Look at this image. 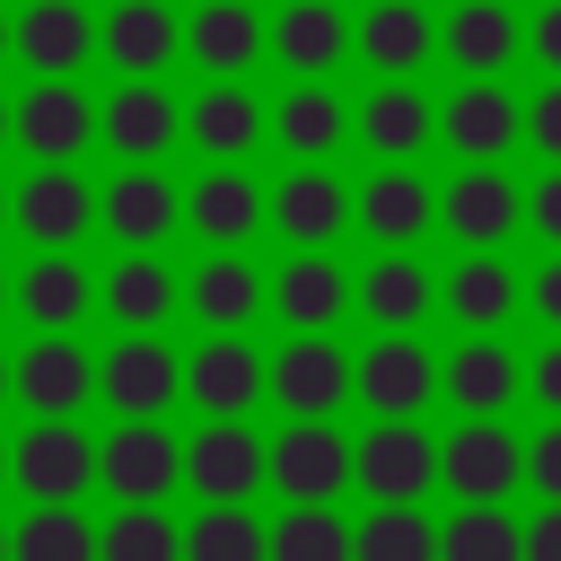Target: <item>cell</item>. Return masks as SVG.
<instances>
[{"label": "cell", "mask_w": 561, "mask_h": 561, "mask_svg": "<svg viewBox=\"0 0 561 561\" xmlns=\"http://www.w3.org/2000/svg\"><path fill=\"white\" fill-rule=\"evenodd\" d=\"M105 53H114V70L149 79V70L175 53V18H167L158 0H123V9L105 18Z\"/></svg>", "instance_id": "d6986e66"}, {"label": "cell", "mask_w": 561, "mask_h": 561, "mask_svg": "<svg viewBox=\"0 0 561 561\" xmlns=\"http://www.w3.org/2000/svg\"><path fill=\"white\" fill-rule=\"evenodd\" d=\"M96 44V26H88V9L79 0H35L26 18H18V53H26V70H44V79H61V70H79V53Z\"/></svg>", "instance_id": "7c38bea8"}, {"label": "cell", "mask_w": 561, "mask_h": 561, "mask_svg": "<svg viewBox=\"0 0 561 561\" xmlns=\"http://www.w3.org/2000/svg\"><path fill=\"white\" fill-rule=\"evenodd\" d=\"M9 386H18V377H9V359H0V394H9Z\"/></svg>", "instance_id": "816d5d0a"}, {"label": "cell", "mask_w": 561, "mask_h": 561, "mask_svg": "<svg viewBox=\"0 0 561 561\" xmlns=\"http://www.w3.org/2000/svg\"><path fill=\"white\" fill-rule=\"evenodd\" d=\"M359 394L377 403V421H412L430 394H438V359L421 351V342H403V333H386L368 359H359Z\"/></svg>", "instance_id": "ba28073f"}, {"label": "cell", "mask_w": 561, "mask_h": 561, "mask_svg": "<svg viewBox=\"0 0 561 561\" xmlns=\"http://www.w3.org/2000/svg\"><path fill=\"white\" fill-rule=\"evenodd\" d=\"M280 61L289 70H333L342 61V44H351V26L333 18V0H289V18H280Z\"/></svg>", "instance_id": "603a6c76"}, {"label": "cell", "mask_w": 561, "mask_h": 561, "mask_svg": "<svg viewBox=\"0 0 561 561\" xmlns=\"http://www.w3.org/2000/svg\"><path fill=\"white\" fill-rule=\"evenodd\" d=\"M184 123H193V140H202V149H219V158L254 149V131H263V114H254V96H245V88H210Z\"/></svg>", "instance_id": "e575fe53"}, {"label": "cell", "mask_w": 561, "mask_h": 561, "mask_svg": "<svg viewBox=\"0 0 561 561\" xmlns=\"http://www.w3.org/2000/svg\"><path fill=\"white\" fill-rule=\"evenodd\" d=\"M359 53H368L377 70H412V61L430 53V18H421V0H377V9L359 18Z\"/></svg>", "instance_id": "cb8c5ba5"}, {"label": "cell", "mask_w": 561, "mask_h": 561, "mask_svg": "<svg viewBox=\"0 0 561 561\" xmlns=\"http://www.w3.org/2000/svg\"><path fill=\"white\" fill-rule=\"evenodd\" d=\"M351 561H438V526L421 508H377L368 526H351Z\"/></svg>", "instance_id": "4dcf8cb0"}, {"label": "cell", "mask_w": 561, "mask_h": 561, "mask_svg": "<svg viewBox=\"0 0 561 561\" xmlns=\"http://www.w3.org/2000/svg\"><path fill=\"white\" fill-rule=\"evenodd\" d=\"M9 561H96V526L79 508H26V526L9 535Z\"/></svg>", "instance_id": "f546056e"}, {"label": "cell", "mask_w": 561, "mask_h": 561, "mask_svg": "<svg viewBox=\"0 0 561 561\" xmlns=\"http://www.w3.org/2000/svg\"><path fill=\"white\" fill-rule=\"evenodd\" d=\"M0 44H9V26H0Z\"/></svg>", "instance_id": "9f6ffc18"}, {"label": "cell", "mask_w": 561, "mask_h": 561, "mask_svg": "<svg viewBox=\"0 0 561 561\" xmlns=\"http://www.w3.org/2000/svg\"><path fill=\"white\" fill-rule=\"evenodd\" d=\"M526 473H535V491H543V500L561 508V421H552V430H543V438L526 447Z\"/></svg>", "instance_id": "7bdbcfd3"}, {"label": "cell", "mask_w": 561, "mask_h": 561, "mask_svg": "<svg viewBox=\"0 0 561 561\" xmlns=\"http://www.w3.org/2000/svg\"><path fill=\"white\" fill-rule=\"evenodd\" d=\"M535 394L561 412V351H543V359H535Z\"/></svg>", "instance_id": "681fc988"}, {"label": "cell", "mask_w": 561, "mask_h": 561, "mask_svg": "<svg viewBox=\"0 0 561 561\" xmlns=\"http://www.w3.org/2000/svg\"><path fill=\"white\" fill-rule=\"evenodd\" d=\"M9 473L26 482L35 508H70V500L96 482V447H88L70 421H35V430L18 438V456H9Z\"/></svg>", "instance_id": "6da1fadb"}, {"label": "cell", "mask_w": 561, "mask_h": 561, "mask_svg": "<svg viewBox=\"0 0 561 561\" xmlns=\"http://www.w3.org/2000/svg\"><path fill=\"white\" fill-rule=\"evenodd\" d=\"M359 140H368L377 158H412V149L430 140V105L394 79V88H377V96L359 105Z\"/></svg>", "instance_id": "d4e9b609"}, {"label": "cell", "mask_w": 561, "mask_h": 561, "mask_svg": "<svg viewBox=\"0 0 561 561\" xmlns=\"http://www.w3.org/2000/svg\"><path fill=\"white\" fill-rule=\"evenodd\" d=\"M88 386H96V359H88L79 342H61V333L18 359V394H26L35 421H70V412L88 403Z\"/></svg>", "instance_id": "9c48e42d"}, {"label": "cell", "mask_w": 561, "mask_h": 561, "mask_svg": "<svg viewBox=\"0 0 561 561\" xmlns=\"http://www.w3.org/2000/svg\"><path fill=\"white\" fill-rule=\"evenodd\" d=\"M193 53H202L210 70H245V61L263 53V26H254V9H245V0H210V9L193 18Z\"/></svg>", "instance_id": "1f68e13d"}, {"label": "cell", "mask_w": 561, "mask_h": 561, "mask_svg": "<svg viewBox=\"0 0 561 561\" xmlns=\"http://www.w3.org/2000/svg\"><path fill=\"white\" fill-rule=\"evenodd\" d=\"M447 53H456V70H500V61L517 53V18H508L500 0H456Z\"/></svg>", "instance_id": "ffe728a7"}, {"label": "cell", "mask_w": 561, "mask_h": 561, "mask_svg": "<svg viewBox=\"0 0 561 561\" xmlns=\"http://www.w3.org/2000/svg\"><path fill=\"white\" fill-rule=\"evenodd\" d=\"M263 473H272V456H263V447H254V430H237V421H210V430L184 447V482H193L210 508H237Z\"/></svg>", "instance_id": "8992f818"}, {"label": "cell", "mask_w": 561, "mask_h": 561, "mask_svg": "<svg viewBox=\"0 0 561 561\" xmlns=\"http://www.w3.org/2000/svg\"><path fill=\"white\" fill-rule=\"evenodd\" d=\"M272 298H280V316L307 333V324H333V316L351 307V280H342L324 254H298V263L280 272V289H272Z\"/></svg>", "instance_id": "484cf974"}, {"label": "cell", "mask_w": 561, "mask_h": 561, "mask_svg": "<svg viewBox=\"0 0 561 561\" xmlns=\"http://www.w3.org/2000/svg\"><path fill=\"white\" fill-rule=\"evenodd\" d=\"M359 219H368L377 237H394V245H403V237H421V228H430V184H421L412 167H386V175L359 193Z\"/></svg>", "instance_id": "f1b7e54d"}, {"label": "cell", "mask_w": 561, "mask_h": 561, "mask_svg": "<svg viewBox=\"0 0 561 561\" xmlns=\"http://www.w3.org/2000/svg\"><path fill=\"white\" fill-rule=\"evenodd\" d=\"M526 219H535V228H543V237L561 245V175H543V184L526 193Z\"/></svg>", "instance_id": "ee69618b"}, {"label": "cell", "mask_w": 561, "mask_h": 561, "mask_svg": "<svg viewBox=\"0 0 561 561\" xmlns=\"http://www.w3.org/2000/svg\"><path fill=\"white\" fill-rule=\"evenodd\" d=\"M0 307H9V289H0Z\"/></svg>", "instance_id": "11a10c76"}, {"label": "cell", "mask_w": 561, "mask_h": 561, "mask_svg": "<svg viewBox=\"0 0 561 561\" xmlns=\"http://www.w3.org/2000/svg\"><path fill=\"white\" fill-rule=\"evenodd\" d=\"M184 394H193L202 412L237 421V412L263 394V368H254V351H245V342H202V351H193V368H184Z\"/></svg>", "instance_id": "4fadbf2b"}, {"label": "cell", "mask_w": 561, "mask_h": 561, "mask_svg": "<svg viewBox=\"0 0 561 561\" xmlns=\"http://www.w3.org/2000/svg\"><path fill=\"white\" fill-rule=\"evenodd\" d=\"M96 561H184V535H175V517H158V508H123V517L96 535Z\"/></svg>", "instance_id": "d590c367"}, {"label": "cell", "mask_w": 561, "mask_h": 561, "mask_svg": "<svg viewBox=\"0 0 561 561\" xmlns=\"http://www.w3.org/2000/svg\"><path fill=\"white\" fill-rule=\"evenodd\" d=\"M351 386H359V368H351L333 342H316V333H298V342L280 351V368H272V394H280L298 421H324Z\"/></svg>", "instance_id": "52a82bcc"}, {"label": "cell", "mask_w": 561, "mask_h": 561, "mask_svg": "<svg viewBox=\"0 0 561 561\" xmlns=\"http://www.w3.org/2000/svg\"><path fill=\"white\" fill-rule=\"evenodd\" d=\"M272 482L298 508H333V491L351 482V447L333 438V421H289L280 447H272Z\"/></svg>", "instance_id": "277c9868"}, {"label": "cell", "mask_w": 561, "mask_h": 561, "mask_svg": "<svg viewBox=\"0 0 561 561\" xmlns=\"http://www.w3.org/2000/svg\"><path fill=\"white\" fill-rule=\"evenodd\" d=\"M526 123H535V149H552V158H561V79L535 96V114H526Z\"/></svg>", "instance_id": "f6af8a7d"}, {"label": "cell", "mask_w": 561, "mask_h": 561, "mask_svg": "<svg viewBox=\"0 0 561 561\" xmlns=\"http://www.w3.org/2000/svg\"><path fill=\"white\" fill-rule=\"evenodd\" d=\"M447 394H456L473 421H491V412L517 394V359H508L500 342H473V351H456V359H447Z\"/></svg>", "instance_id": "4316f807"}, {"label": "cell", "mask_w": 561, "mask_h": 561, "mask_svg": "<svg viewBox=\"0 0 561 561\" xmlns=\"http://www.w3.org/2000/svg\"><path fill=\"white\" fill-rule=\"evenodd\" d=\"M88 131H96V114H88V96L70 88V79H35L26 88V105H18V140L35 149V158H70V149H88Z\"/></svg>", "instance_id": "8fae6325"}, {"label": "cell", "mask_w": 561, "mask_h": 561, "mask_svg": "<svg viewBox=\"0 0 561 561\" xmlns=\"http://www.w3.org/2000/svg\"><path fill=\"white\" fill-rule=\"evenodd\" d=\"M535 53H543V70H561V0L535 18Z\"/></svg>", "instance_id": "7dc6e473"}, {"label": "cell", "mask_w": 561, "mask_h": 561, "mask_svg": "<svg viewBox=\"0 0 561 561\" xmlns=\"http://www.w3.org/2000/svg\"><path fill=\"white\" fill-rule=\"evenodd\" d=\"M535 307L561 324V263H543V272H535Z\"/></svg>", "instance_id": "c3c4849f"}, {"label": "cell", "mask_w": 561, "mask_h": 561, "mask_svg": "<svg viewBox=\"0 0 561 561\" xmlns=\"http://www.w3.org/2000/svg\"><path fill=\"white\" fill-rule=\"evenodd\" d=\"M438 473H447V491H465V508H500V491L526 473V447H517L500 421H465V430L438 447Z\"/></svg>", "instance_id": "3957f363"}, {"label": "cell", "mask_w": 561, "mask_h": 561, "mask_svg": "<svg viewBox=\"0 0 561 561\" xmlns=\"http://www.w3.org/2000/svg\"><path fill=\"white\" fill-rule=\"evenodd\" d=\"M184 561H272V535L245 508H202L184 526Z\"/></svg>", "instance_id": "836d02e7"}, {"label": "cell", "mask_w": 561, "mask_h": 561, "mask_svg": "<svg viewBox=\"0 0 561 561\" xmlns=\"http://www.w3.org/2000/svg\"><path fill=\"white\" fill-rule=\"evenodd\" d=\"M0 561H9V526H0Z\"/></svg>", "instance_id": "f5cc1de1"}, {"label": "cell", "mask_w": 561, "mask_h": 561, "mask_svg": "<svg viewBox=\"0 0 561 561\" xmlns=\"http://www.w3.org/2000/svg\"><path fill=\"white\" fill-rule=\"evenodd\" d=\"M105 228H114V237H131V245L167 237V228H175V184H167V175H149V167L114 175V184H105Z\"/></svg>", "instance_id": "e0dca14e"}, {"label": "cell", "mask_w": 561, "mask_h": 561, "mask_svg": "<svg viewBox=\"0 0 561 561\" xmlns=\"http://www.w3.org/2000/svg\"><path fill=\"white\" fill-rule=\"evenodd\" d=\"M105 307H114L123 324H149V316H167V307H175V280H167L149 254H131L123 272H105Z\"/></svg>", "instance_id": "74e56055"}, {"label": "cell", "mask_w": 561, "mask_h": 561, "mask_svg": "<svg viewBox=\"0 0 561 561\" xmlns=\"http://www.w3.org/2000/svg\"><path fill=\"white\" fill-rule=\"evenodd\" d=\"M254 298H263V280H254L237 254H219V263H202V272H193V307H202L210 324H237V316H254Z\"/></svg>", "instance_id": "f35d334b"}, {"label": "cell", "mask_w": 561, "mask_h": 561, "mask_svg": "<svg viewBox=\"0 0 561 561\" xmlns=\"http://www.w3.org/2000/svg\"><path fill=\"white\" fill-rule=\"evenodd\" d=\"M254 219H263V193L245 184V175H202L193 184V228L202 237H219V245H237V237H254Z\"/></svg>", "instance_id": "83f0119b"}, {"label": "cell", "mask_w": 561, "mask_h": 561, "mask_svg": "<svg viewBox=\"0 0 561 561\" xmlns=\"http://www.w3.org/2000/svg\"><path fill=\"white\" fill-rule=\"evenodd\" d=\"M351 473H359V491H377V508H412V500L430 491V473H438V447H430L412 421H377V430L351 447Z\"/></svg>", "instance_id": "7a4b0ae2"}, {"label": "cell", "mask_w": 561, "mask_h": 561, "mask_svg": "<svg viewBox=\"0 0 561 561\" xmlns=\"http://www.w3.org/2000/svg\"><path fill=\"white\" fill-rule=\"evenodd\" d=\"M272 131H280V149H298V158H324V149H342L351 114H342V96H324V88H298V96L272 114Z\"/></svg>", "instance_id": "d6a6232c"}, {"label": "cell", "mask_w": 561, "mask_h": 561, "mask_svg": "<svg viewBox=\"0 0 561 561\" xmlns=\"http://www.w3.org/2000/svg\"><path fill=\"white\" fill-rule=\"evenodd\" d=\"M272 561H351V526L333 508H289L272 526Z\"/></svg>", "instance_id": "8d00e7d4"}, {"label": "cell", "mask_w": 561, "mask_h": 561, "mask_svg": "<svg viewBox=\"0 0 561 561\" xmlns=\"http://www.w3.org/2000/svg\"><path fill=\"white\" fill-rule=\"evenodd\" d=\"M18 298H26V316H35V324H70V316L88 307V272H79V263H61V254H44V263L26 272V289H18Z\"/></svg>", "instance_id": "ab89813d"}, {"label": "cell", "mask_w": 561, "mask_h": 561, "mask_svg": "<svg viewBox=\"0 0 561 561\" xmlns=\"http://www.w3.org/2000/svg\"><path fill=\"white\" fill-rule=\"evenodd\" d=\"M0 219H9V193H0Z\"/></svg>", "instance_id": "db71d44e"}, {"label": "cell", "mask_w": 561, "mask_h": 561, "mask_svg": "<svg viewBox=\"0 0 561 561\" xmlns=\"http://www.w3.org/2000/svg\"><path fill=\"white\" fill-rule=\"evenodd\" d=\"M0 473H9V456H0Z\"/></svg>", "instance_id": "6f0895ef"}, {"label": "cell", "mask_w": 561, "mask_h": 561, "mask_svg": "<svg viewBox=\"0 0 561 561\" xmlns=\"http://www.w3.org/2000/svg\"><path fill=\"white\" fill-rule=\"evenodd\" d=\"M9 131H18V114H9V105H0V140H9Z\"/></svg>", "instance_id": "f907efd6"}, {"label": "cell", "mask_w": 561, "mask_h": 561, "mask_svg": "<svg viewBox=\"0 0 561 561\" xmlns=\"http://www.w3.org/2000/svg\"><path fill=\"white\" fill-rule=\"evenodd\" d=\"M438 561H526V526L508 508H456L438 526Z\"/></svg>", "instance_id": "7402d4cb"}, {"label": "cell", "mask_w": 561, "mask_h": 561, "mask_svg": "<svg viewBox=\"0 0 561 561\" xmlns=\"http://www.w3.org/2000/svg\"><path fill=\"white\" fill-rule=\"evenodd\" d=\"M105 140H114V149H131V158L167 149V140H175V96H158L149 79H131L123 96H105Z\"/></svg>", "instance_id": "44dd1931"}, {"label": "cell", "mask_w": 561, "mask_h": 561, "mask_svg": "<svg viewBox=\"0 0 561 561\" xmlns=\"http://www.w3.org/2000/svg\"><path fill=\"white\" fill-rule=\"evenodd\" d=\"M105 403L123 421H158L175 403V351L149 342V333H131L123 351H105Z\"/></svg>", "instance_id": "30bf717a"}, {"label": "cell", "mask_w": 561, "mask_h": 561, "mask_svg": "<svg viewBox=\"0 0 561 561\" xmlns=\"http://www.w3.org/2000/svg\"><path fill=\"white\" fill-rule=\"evenodd\" d=\"M359 298H368V316H377V324H412V316H430V272L394 254V263H377V272H368V289H359Z\"/></svg>", "instance_id": "60d3db41"}, {"label": "cell", "mask_w": 561, "mask_h": 561, "mask_svg": "<svg viewBox=\"0 0 561 561\" xmlns=\"http://www.w3.org/2000/svg\"><path fill=\"white\" fill-rule=\"evenodd\" d=\"M272 219H280L298 245H316V254H324V237H342V219H351V193H342L324 167H298V175L272 193Z\"/></svg>", "instance_id": "9a60e30c"}, {"label": "cell", "mask_w": 561, "mask_h": 561, "mask_svg": "<svg viewBox=\"0 0 561 561\" xmlns=\"http://www.w3.org/2000/svg\"><path fill=\"white\" fill-rule=\"evenodd\" d=\"M508 219H517V184H508L500 167H473V175L447 184V228H456V237L491 245V237H508Z\"/></svg>", "instance_id": "ac0fdd59"}, {"label": "cell", "mask_w": 561, "mask_h": 561, "mask_svg": "<svg viewBox=\"0 0 561 561\" xmlns=\"http://www.w3.org/2000/svg\"><path fill=\"white\" fill-rule=\"evenodd\" d=\"M447 298H456V316H465V324H500L517 289H508V272H500L491 254H473V263H456V289H447Z\"/></svg>", "instance_id": "b9f144b4"}, {"label": "cell", "mask_w": 561, "mask_h": 561, "mask_svg": "<svg viewBox=\"0 0 561 561\" xmlns=\"http://www.w3.org/2000/svg\"><path fill=\"white\" fill-rule=\"evenodd\" d=\"M447 140L465 149V158H500L508 140H517V96L508 88H491V79H473V88H456L447 96Z\"/></svg>", "instance_id": "5bb4252c"}, {"label": "cell", "mask_w": 561, "mask_h": 561, "mask_svg": "<svg viewBox=\"0 0 561 561\" xmlns=\"http://www.w3.org/2000/svg\"><path fill=\"white\" fill-rule=\"evenodd\" d=\"M175 465H184V447H175L158 421H123V430L96 447V473H105V491H123L131 508H149L158 491H175Z\"/></svg>", "instance_id": "5b68a950"}, {"label": "cell", "mask_w": 561, "mask_h": 561, "mask_svg": "<svg viewBox=\"0 0 561 561\" xmlns=\"http://www.w3.org/2000/svg\"><path fill=\"white\" fill-rule=\"evenodd\" d=\"M526 561H561V508H543V517L526 526Z\"/></svg>", "instance_id": "bcb514c9"}, {"label": "cell", "mask_w": 561, "mask_h": 561, "mask_svg": "<svg viewBox=\"0 0 561 561\" xmlns=\"http://www.w3.org/2000/svg\"><path fill=\"white\" fill-rule=\"evenodd\" d=\"M88 184L70 175V167H44V175H26V193H18V219H26V237H44V245H70L79 228H88Z\"/></svg>", "instance_id": "2e32d148"}]
</instances>
